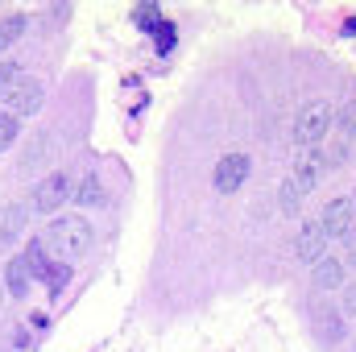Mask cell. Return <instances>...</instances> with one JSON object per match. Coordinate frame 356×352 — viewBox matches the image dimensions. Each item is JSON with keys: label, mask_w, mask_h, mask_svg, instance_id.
Masks as SVG:
<instances>
[{"label": "cell", "mask_w": 356, "mask_h": 352, "mask_svg": "<svg viewBox=\"0 0 356 352\" xmlns=\"http://www.w3.org/2000/svg\"><path fill=\"white\" fill-rule=\"evenodd\" d=\"M29 282H33V273H29L25 257H13V262L4 265V286H8L13 298H25L29 294Z\"/></svg>", "instance_id": "12"}, {"label": "cell", "mask_w": 356, "mask_h": 352, "mask_svg": "<svg viewBox=\"0 0 356 352\" xmlns=\"http://www.w3.org/2000/svg\"><path fill=\"white\" fill-rule=\"evenodd\" d=\"M315 286H319V290L344 286V257H323V262L315 265Z\"/></svg>", "instance_id": "14"}, {"label": "cell", "mask_w": 356, "mask_h": 352, "mask_svg": "<svg viewBox=\"0 0 356 352\" xmlns=\"http://www.w3.org/2000/svg\"><path fill=\"white\" fill-rule=\"evenodd\" d=\"M336 133H340V145H336V154L344 158V154L353 150V141H356V99H348V104L340 108V120H336Z\"/></svg>", "instance_id": "13"}, {"label": "cell", "mask_w": 356, "mask_h": 352, "mask_svg": "<svg viewBox=\"0 0 356 352\" xmlns=\"http://www.w3.org/2000/svg\"><path fill=\"white\" fill-rule=\"evenodd\" d=\"M25 216H29L25 203H8L4 207V216H0V245H13L25 232Z\"/></svg>", "instance_id": "11"}, {"label": "cell", "mask_w": 356, "mask_h": 352, "mask_svg": "<svg viewBox=\"0 0 356 352\" xmlns=\"http://www.w3.org/2000/svg\"><path fill=\"white\" fill-rule=\"evenodd\" d=\"M353 245H348V257H353V265H356V228H353V237H348Z\"/></svg>", "instance_id": "21"}, {"label": "cell", "mask_w": 356, "mask_h": 352, "mask_svg": "<svg viewBox=\"0 0 356 352\" xmlns=\"http://www.w3.org/2000/svg\"><path fill=\"white\" fill-rule=\"evenodd\" d=\"M0 99L8 104V112H13L17 120H21V116H33V112L42 108V99H46V83L33 79V75H17Z\"/></svg>", "instance_id": "5"}, {"label": "cell", "mask_w": 356, "mask_h": 352, "mask_svg": "<svg viewBox=\"0 0 356 352\" xmlns=\"http://www.w3.org/2000/svg\"><path fill=\"white\" fill-rule=\"evenodd\" d=\"M353 207H356V191H353Z\"/></svg>", "instance_id": "22"}, {"label": "cell", "mask_w": 356, "mask_h": 352, "mask_svg": "<svg viewBox=\"0 0 356 352\" xmlns=\"http://www.w3.org/2000/svg\"><path fill=\"white\" fill-rule=\"evenodd\" d=\"M294 253H298L302 265L323 262V257H327V232H323V224H307V228L298 232V241H294Z\"/></svg>", "instance_id": "8"}, {"label": "cell", "mask_w": 356, "mask_h": 352, "mask_svg": "<svg viewBox=\"0 0 356 352\" xmlns=\"http://www.w3.org/2000/svg\"><path fill=\"white\" fill-rule=\"evenodd\" d=\"M17 79V63H0V95L8 91V83Z\"/></svg>", "instance_id": "19"}, {"label": "cell", "mask_w": 356, "mask_h": 352, "mask_svg": "<svg viewBox=\"0 0 356 352\" xmlns=\"http://www.w3.org/2000/svg\"><path fill=\"white\" fill-rule=\"evenodd\" d=\"M315 328L323 332L327 344H340V340H344V311H336V307H315Z\"/></svg>", "instance_id": "10"}, {"label": "cell", "mask_w": 356, "mask_h": 352, "mask_svg": "<svg viewBox=\"0 0 356 352\" xmlns=\"http://www.w3.org/2000/svg\"><path fill=\"white\" fill-rule=\"evenodd\" d=\"M25 265H29V273L38 278V282H46V290L50 294H58L63 286H67V278H71V265L54 262V253L46 249V241L38 237V241H29V249H25Z\"/></svg>", "instance_id": "4"}, {"label": "cell", "mask_w": 356, "mask_h": 352, "mask_svg": "<svg viewBox=\"0 0 356 352\" xmlns=\"http://www.w3.org/2000/svg\"><path fill=\"white\" fill-rule=\"evenodd\" d=\"M353 220H356V207L353 199H327V207H323V216H319V224H323V232H327V241L332 237H353Z\"/></svg>", "instance_id": "7"}, {"label": "cell", "mask_w": 356, "mask_h": 352, "mask_svg": "<svg viewBox=\"0 0 356 352\" xmlns=\"http://www.w3.org/2000/svg\"><path fill=\"white\" fill-rule=\"evenodd\" d=\"M249 170H253L249 154H224V158L216 162V170H211V186H216V195H236V191L249 182Z\"/></svg>", "instance_id": "6"}, {"label": "cell", "mask_w": 356, "mask_h": 352, "mask_svg": "<svg viewBox=\"0 0 356 352\" xmlns=\"http://www.w3.org/2000/svg\"><path fill=\"white\" fill-rule=\"evenodd\" d=\"M17 137H21V120H17V116L4 108V112H0V154H8Z\"/></svg>", "instance_id": "17"}, {"label": "cell", "mask_w": 356, "mask_h": 352, "mask_svg": "<svg viewBox=\"0 0 356 352\" xmlns=\"http://www.w3.org/2000/svg\"><path fill=\"white\" fill-rule=\"evenodd\" d=\"M25 25H29L25 13H8V17H0V50H8V46L25 33Z\"/></svg>", "instance_id": "16"}, {"label": "cell", "mask_w": 356, "mask_h": 352, "mask_svg": "<svg viewBox=\"0 0 356 352\" xmlns=\"http://www.w3.org/2000/svg\"><path fill=\"white\" fill-rule=\"evenodd\" d=\"M29 199H33V211H38V216H54L63 203L75 199V175H71V170H50V175L33 186Z\"/></svg>", "instance_id": "3"}, {"label": "cell", "mask_w": 356, "mask_h": 352, "mask_svg": "<svg viewBox=\"0 0 356 352\" xmlns=\"http://www.w3.org/2000/svg\"><path fill=\"white\" fill-rule=\"evenodd\" d=\"M75 203H79V207H99V203H104V186H99V178L95 175L79 178V186H75Z\"/></svg>", "instance_id": "15"}, {"label": "cell", "mask_w": 356, "mask_h": 352, "mask_svg": "<svg viewBox=\"0 0 356 352\" xmlns=\"http://www.w3.org/2000/svg\"><path fill=\"white\" fill-rule=\"evenodd\" d=\"M332 133V104L327 99H311L298 108V120H294V141L302 150H319V141Z\"/></svg>", "instance_id": "2"}, {"label": "cell", "mask_w": 356, "mask_h": 352, "mask_svg": "<svg viewBox=\"0 0 356 352\" xmlns=\"http://www.w3.org/2000/svg\"><path fill=\"white\" fill-rule=\"evenodd\" d=\"M344 311L356 315V286H348V294H344Z\"/></svg>", "instance_id": "20"}, {"label": "cell", "mask_w": 356, "mask_h": 352, "mask_svg": "<svg viewBox=\"0 0 356 352\" xmlns=\"http://www.w3.org/2000/svg\"><path fill=\"white\" fill-rule=\"evenodd\" d=\"M277 199H282V211H298V203H302L298 182H294V178H286V182H282V191H277Z\"/></svg>", "instance_id": "18"}, {"label": "cell", "mask_w": 356, "mask_h": 352, "mask_svg": "<svg viewBox=\"0 0 356 352\" xmlns=\"http://www.w3.org/2000/svg\"><path fill=\"white\" fill-rule=\"evenodd\" d=\"M46 249L54 253V262L63 265H75L83 253L91 249V224L83 216H54L46 224Z\"/></svg>", "instance_id": "1"}, {"label": "cell", "mask_w": 356, "mask_h": 352, "mask_svg": "<svg viewBox=\"0 0 356 352\" xmlns=\"http://www.w3.org/2000/svg\"><path fill=\"white\" fill-rule=\"evenodd\" d=\"M323 166H327V162H323V154H319V150H311V154H302V158H298V162H294V182H298V191H302V195H311V191H315V182H319V178H323Z\"/></svg>", "instance_id": "9"}]
</instances>
